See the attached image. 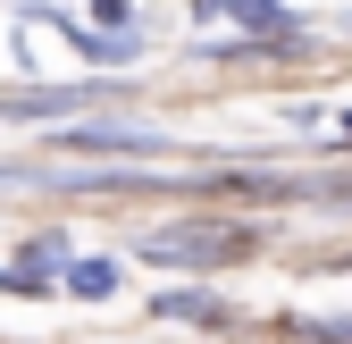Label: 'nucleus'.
<instances>
[{
	"instance_id": "1",
	"label": "nucleus",
	"mask_w": 352,
	"mask_h": 344,
	"mask_svg": "<svg viewBox=\"0 0 352 344\" xmlns=\"http://www.w3.org/2000/svg\"><path fill=\"white\" fill-rule=\"evenodd\" d=\"M151 269H235L260 252V227L252 219H227V210H210V219H176V227H151L143 244Z\"/></svg>"
},
{
	"instance_id": "2",
	"label": "nucleus",
	"mask_w": 352,
	"mask_h": 344,
	"mask_svg": "<svg viewBox=\"0 0 352 344\" xmlns=\"http://www.w3.org/2000/svg\"><path fill=\"white\" fill-rule=\"evenodd\" d=\"M67 151H101V160H168L176 143L160 135V126H143V118H84V126H67V135H59Z\"/></svg>"
},
{
	"instance_id": "3",
	"label": "nucleus",
	"mask_w": 352,
	"mask_h": 344,
	"mask_svg": "<svg viewBox=\"0 0 352 344\" xmlns=\"http://www.w3.org/2000/svg\"><path fill=\"white\" fill-rule=\"evenodd\" d=\"M93 101H118L109 84H42V93H0V118H17V126H51L67 109H93Z\"/></svg>"
},
{
	"instance_id": "4",
	"label": "nucleus",
	"mask_w": 352,
	"mask_h": 344,
	"mask_svg": "<svg viewBox=\"0 0 352 344\" xmlns=\"http://www.w3.org/2000/svg\"><path fill=\"white\" fill-rule=\"evenodd\" d=\"M151 319H168V327H235L243 311H235V303H218L210 286H168L160 303H151Z\"/></svg>"
},
{
	"instance_id": "5",
	"label": "nucleus",
	"mask_w": 352,
	"mask_h": 344,
	"mask_svg": "<svg viewBox=\"0 0 352 344\" xmlns=\"http://www.w3.org/2000/svg\"><path fill=\"white\" fill-rule=\"evenodd\" d=\"M67 294H76V303H109V294H118V261H101V252H76Z\"/></svg>"
},
{
	"instance_id": "6",
	"label": "nucleus",
	"mask_w": 352,
	"mask_h": 344,
	"mask_svg": "<svg viewBox=\"0 0 352 344\" xmlns=\"http://www.w3.org/2000/svg\"><path fill=\"white\" fill-rule=\"evenodd\" d=\"M235 25H243V34H311L285 0H235Z\"/></svg>"
},
{
	"instance_id": "7",
	"label": "nucleus",
	"mask_w": 352,
	"mask_h": 344,
	"mask_svg": "<svg viewBox=\"0 0 352 344\" xmlns=\"http://www.w3.org/2000/svg\"><path fill=\"white\" fill-rule=\"evenodd\" d=\"M294 336L302 344H352V311L344 319H294Z\"/></svg>"
},
{
	"instance_id": "8",
	"label": "nucleus",
	"mask_w": 352,
	"mask_h": 344,
	"mask_svg": "<svg viewBox=\"0 0 352 344\" xmlns=\"http://www.w3.org/2000/svg\"><path fill=\"white\" fill-rule=\"evenodd\" d=\"M93 25L101 34H135V0H93Z\"/></svg>"
},
{
	"instance_id": "9",
	"label": "nucleus",
	"mask_w": 352,
	"mask_h": 344,
	"mask_svg": "<svg viewBox=\"0 0 352 344\" xmlns=\"http://www.w3.org/2000/svg\"><path fill=\"white\" fill-rule=\"evenodd\" d=\"M193 17L210 25V17H235V0H193Z\"/></svg>"
},
{
	"instance_id": "10",
	"label": "nucleus",
	"mask_w": 352,
	"mask_h": 344,
	"mask_svg": "<svg viewBox=\"0 0 352 344\" xmlns=\"http://www.w3.org/2000/svg\"><path fill=\"white\" fill-rule=\"evenodd\" d=\"M9 9H51V0H9Z\"/></svg>"
},
{
	"instance_id": "11",
	"label": "nucleus",
	"mask_w": 352,
	"mask_h": 344,
	"mask_svg": "<svg viewBox=\"0 0 352 344\" xmlns=\"http://www.w3.org/2000/svg\"><path fill=\"white\" fill-rule=\"evenodd\" d=\"M336 126H344V143H352V109H344V118H336Z\"/></svg>"
}]
</instances>
